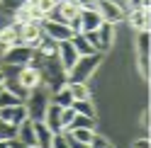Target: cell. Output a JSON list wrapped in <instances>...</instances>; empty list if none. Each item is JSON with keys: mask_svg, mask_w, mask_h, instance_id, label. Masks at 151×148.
I'll return each mask as SVG.
<instances>
[{"mask_svg": "<svg viewBox=\"0 0 151 148\" xmlns=\"http://www.w3.org/2000/svg\"><path fill=\"white\" fill-rule=\"evenodd\" d=\"M39 73H42V83L49 85V92L61 90L66 83H68V78H66V68L59 63V58H56V56L44 58L42 66H39Z\"/></svg>", "mask_w": 151, "mask_h": 148, "instance_id": "6da1fadb", "label": "cell"}, {"mask_svg": "<svg viewBox=\"0 0 151 148\" xmlns=\"http://www.w3.org/2000/svg\"><path fill=\"white\" fill-rule=\"evenodd\" d=\"M46 107H49V90L44 85L39 88H32L24 97V109H27V117L32 122H44V114H46Z\"/></svg>", "mask_w": 151, "mask_h": 148, "instance_id": "7a4b0ae2", "label": "cell"}, {"mask_svg": "<svg viewBox=\"0 0 151 148\" xmlns=\"http://www.w3.org/2000/svg\"><path fill=\"white\" fill-rule=\"evenodd\" d=\"M100 53H90V56H78V61L66 70V78L68 83H88V78L98 70L100 66Z\"/></svg>", "mask_w": 151, "mask_h": 148, "instance_id": "3957f363", "label": "cell"}, {"mask_svg": "<svg viewBox=\"0 0 151 148\" xmlns=\"http://www.w3.org/2000/svg\"><path fill=\"white\" fill-rule=\"evenodd\" d=\"M32 56H34V49L32 46H27V44H15V46H10L5 53H3V58H5V63H10V66H27V63L32 61Z\"/></svg>", "mask_w": 151, "mask_h": 148, "instance_id": "277c9868", "label": "cell"}, {"mask_svg": "<svg viewBox=\"0 0 151 148\" xmlns=\"http://www.w3.org/2000/svg\"><path fill=\"white\" fill-rule=\"evenodd\" d=\"M95 10L100 12V17H102V22H110V24H117V22H122L124 20V10L117 5V3H112V0H98L95 3Z\"/></svg>", "mask_w": 151, "mask_h": 148, "instance_id": "5b68a950", "label": "cell"}, {"mask_svg": "<svg viewBox=\"0 0 151 148\" xmlns=\"http://www.w3.org/2000/svg\"><path fill=\"white\" fill-rule=\"evenodd\" d=\"M39 24H42V32H44L46 36H51L54 41H66V39H71V36H73V32L68 29V24H61V22L46 20V17H44Z\"/></svg>", "mask_w": 151, "mask_h": 148, "instance_id": "8992f818", "label": "cell"}, {"mask_svg": "<svg viewBox=\"0 0 151 148\" xmlns=\"http://www.w3.org/2000/svg\"><path fill=\"white\" fill-rule=\"evenodd\" d=\"M56 58H59V63L68 70L76 61H78V51L73 49V44L71 39H66V41H59V51H56Z\"/></svg>", "mask_w": 151, "mask_h": 148, "instance_id": "52a82bcc", "label": "cell"}, {"mask_svg": "<svg viewBox=\"0 0 151 148\" xmlns=\"http://www.w3.org/2000/svg\"><path fill=\"white\" fill-rule=\"evenodd\" d=\"M0 119L10 126H20L24 119H27V109L24 105H15V107H3L0 109Z\"/></svg>", "mask_w": 151, "mask_h": 148, "instance_id": "ba28073f", "label": "cell"}, {"mask_svg": "<svg viewBox=\"0 0 151 148\" xmlns=\"http://www.w3.org/2000/svg\"><path fill=\"white\" fill-rule=\"evenodd\" d=\"M17 80H20L27 90L44 85V83H42V73H39V68H34V66H22L20 75H17Z\"/></svg>", "mask_w": 151, "mask_h": 148, "instance_id": "9c48e42d", "label": "cell"}, {"mask_svg": "<svg viewBox=\"0 0 151 148\" xmlns=\"http://www.w3.org/2000/svg\"><path fill=\"white\" fill-rule=\"evenodd\" d=\"M44 124L49 126L54 134L63 131V124H61V107H59V105L49 102V107H46V114H44Z\"/></svg>", "mask_w": 151, "mask_h": 148, "instance_id": "30bf717a", "label": "cell"}, {"mask_svg": "<svg viewBox=\"0 0 151 148\" xmlns=\"http://www.w3.org/2000/svg\"><path fill=\"white\" fill-rule=\"evenodd\" d=\"M102 22L100 12L95 7H90V10H81V32H95Z\"/></svg>", "mask_w": 151, "mask_h": 148, "instance_id": "8fae6325", "label": "cell"}, {"mask_svg": "<svg viewBox=\"0 0 151 148\" xmlns=\"http://www.w3.org/2000/svg\"><path fill=\"white\" fill-rule=\"evenodd\" d=\"M98 41H100V51H107L112 41H115V24H110V22H100L98 27Z\"/></svg>", "mask_w": 151, "mask_h": 148, "instance_id": "7c38bea8", "label": "cell"}, {"mask_svg": "<svg viewBox=\"0 0 151 148\" xmlns=\"http://www.w3.org/2000/svg\"><path fill=\"white\" fill-rule=\"evenodd\" d=\"M15 138H20L22 143H27V146H34V148H37V136H34V122H32L29 117H27V119H24V122H22L20 126H17V136H15Z\"/></svg>", "mask_w": 151, "mask_h": 148, "instance_id": "4fadbf2b", "label": "cell"}, {"mask_svg": "<svg viewBox=\"0 0 151 148\" xmlns=\"http://www.w3.org/2000/svg\"><path fill=\"white\" fill-rule=\"evenodd\" d=\"M34 136H37V148H51L54 131L44 122H34Z\"/></svg>", "mask_w": 151, "mask_h": 148, "instance_id": "5bb4252c", "label": "cell"}, {"mask_svg": "<svg viewBox=\"0 0 151 148\" xmlns=\"http://www.w3.org/2000/svg\"><path fill=\"white\" fill-rule=\"evenodd\" d=\"M129 24L134 27L137 32L149 29V10H144V7H132V12H129Z\"/></svg>", "mask_w": 151, "mask_h": 148, "instance_id": "9a60e30c", "label": "cell"}, {"mask_svg": "<svg viewBox=\"0 0 151 148\" xmlns=\"http://www.w3.org/2000/svg\"><path fill=\"white\" fill-rule=\"evenodd\" d=\"M71 44H73V49L78 51V56H90V53H98V51L90 46V41L86 39V34H81V32L71 36Z\"/></svg>", "mask_w": 151, "mask_h": 148, "instance_id": "2e32d148", "label": "cell"}, {"mask_svg": "<svg viewBox=\"0 0 151 148\" xmlns=\"http://www.w3.org/2000/svg\"><path fill=\"white\" fill-rule=\"evenodd\" d=\"M34 51H39L44 58H49V56H56V51H59V41H54L51 36H42V41H39V46H37Z\"/></svg>", "mask_w": 151, "mask_h": 148, "instance_id": "e0dca14e", "label": "cell"}, {"mask_svg": "<svg viewBox=\"0 0 151 148\" xmlns=\"http://www.w3.org/2000/svg\"><path fill=\"white\" fill-rule=\"evenodd\" d=\"M51 102H54V105H59V107H71V105H73V95H71L68 85H63L61 90L51 92Z\"/></svg>", "mask_w": 151, "mask_h": 148, "instance_id": "ac0fdd59", "label": "cell"}, {"mask_svg": "<svg viewBox=\"0 0 151 148\" xmlns=\"http://www.w3.org/2000/svg\"><path fill=\"white\" fill-rule=\"evenodd\" d=\"M71 107H73L76 114H83V117H93V119H95V107H93L90 97H88V100H73Z\"/></svg>", "mask_w": 151, "mask_h": 148, "instance_id": "d6986e66", "label": "cell"}, {"mask_svg": "<svg viewBox=\"0 0 151 148\" xmlns=\"http://www.w3.org/2000/svg\"><path fill=\"white\" fill-rule=\"evenodd\" d=\"M71 129H93V131H95V119H93V117H83V114H76L73 122L66 126L63 131H71Z\"/></svg>", "mask_w": 151, "mask_h": 148, "instance_id": "ffe728a7", "label": "cell"}, {"mask_svg": "<svg viewBox=\"0 0 151 148\" xmlns=\"http://www.w3.org/2000/svg\"><path fill=\"white\" fill-rule=\"evenodd\" d=\"M3 88H5L7 92H12V95H17V97H22V100L27 97V92H29V90H27V88H24V85H22V83L17 80V78H15V80H7V78H5V83H3Z\"/></svg>", "mask_w": 151, "mask_h": 148, "instance_id": "44dd1931", "label": "cell"}, {"mask_svg": "<svg viewBox=\"0 0 151 148\" xmlns=\"http://www.w3.org/2000/svg\"><path fill=\"white\" fill-rule=\"evenodd\" d=\"M15 105H24V100L12 95V92H7L3 88V90H0V109H3V107H15Z\"/></svg>", "mask_w": 151, "mask_h": 148, "instance_id": "7402d4cb", "label": "cell"}, {"mask_svg": "<svg viewBox=\"0 0 151 148\" xmlns=\"http://www.w3.org/2000/svg\"><path fill=\"white\" fill-rule=\"evenodd\" d=\"M73 100H88V83H66Z\"/></svg>", "mask_w": 151, "mask_h": 148, "instance_id": "603a6c76", "label": "cell"}, {"mask_svg": "<svg viewBox=\"0 0 151 148\" xmlns=\"http://www.w3.org/2000/svg\"><path fill=\"white\" fill-rule=\"evenodd\" d=\"M68 134L76 138V141H81V143H90V138H93L95 131H93V129H71Z\"/></svg>", "mask_w": 151, "mask_h": 148, "instance_id": "cb8c5ba5", "label": "cell"}, {"mask_svg": "<svg viewBox=\"0 0 151 148\" xmlns=\"http://www.w3.org/2000/svg\"><path fill=\"white\" fill-rule=\"evenodd\" d=\"M149 29H144V32H139V36H137V49H139V53H149Z\"/></svg>", "mask_w": 151, "mask_h": 148, "instance_id": "d4e9b609", "label": "cell"}, {"mask_svg": "<svg viewBox=\"0 0 151 148\" xmlns=\"http://www.w3.org/2000/svg\"><path fill=\"white\" fill-rule=\"evenodd\" d=\"M17 136V126H10L0 119V138H15Z\"/></svg>", "mask_w": 151, "mask_h": 148, "instance_id": "484cf974", "label": "cell"}, {"mask_svg": "<svg viewBox=\"0 0 151 148\" xmlns=\"http://www.w3.org/2000/svg\"><path fill=\"white\" fill-rule=\"evenodd\" d=\"M27 0H0V7H3V12H15L20 5H24Z\"/></svg>", "mask_w": 151, "mask_h": 148, "instance_id": "4316f807", "label": "cell"}, {"mask_svg": "<svg viewBox=\"0 0 151 148\" xmlns=\"http://www.w3.org/2000/svg\"><path fill=\"white\" fill-rule=\"evenodd\" d=\"M139 73H141V78H146L149 80V53H139Z\"/></svg>", "mask_w": 151, "mask_h": 148, "instance_id": "83f0119b", "label": "cell"}, {"mask_svg": "<svg viewBox=\"0 0 151 148\" xmlns=\"http://www.w3.org/2000/svg\"><path fill=\"white\" fill-rule=\"evenodd\" d=\"M51 148H68V141H66V131L54 134V138H51Z\"/></svg>", "mask_w": 151, "mask_h": 148, "instance_id": "f1b7e54d", "label": "cell"}, {"mask_svg": "<svg viewBox=\"0 0 151 148\" xmlns=\"http://www.w3.org/2000/svg\"><path fill=\"white\" fill-rule=\"evenodd\" d=\"M73 117H76L73 107H61V124H63V129H66V126H68V124L73 122Z\"/></svg>", "mask_w": 151, "mask_h": 148, "instance_id": "f546056e", "label": "cell"}, {"mask_svg": "<svg viewBox=\"0 0 151 148\" xmlns=\"http://www.w3.org/2000/svg\"><path fill=\"white\" fill-rule=\"evenodd\" d=\"M88 148H110V143H107V141H105L102 136H95V134H93V138H90Z\"/></svg>", "mask_w": 151, "mask_h": 148, "instance_id": "4dcf8cb0", "label": "cell"}, {"mask_svg": "<svg viewBox=\"0 0 151 148\" xmlns=\"http://www.w3.org/2000/svg\"><path fill=\"white\" fill-rule=\"evenodd\" d=\"M66 141H68V148H88V143H81V141H76V138L66 131Z\"/></svg>", "mask_w": 151, "mask_h": 148, "instance_id": "1f68e13d", "label": "cell"}, {"mask_svg": "<svg viewBox=\"0 0 151 148\" xmlns=\"http://www.w3.org/2000/svg\"><path fill=\"white\" fill-rule=\"evenodd\" d=\"M7 148H34V146H27V143H22L20 138H7Z\"/></svg>", "mask_w": 151, "mask_h": 148, "instance_id": "d6a6232c", "label": "cell"}, {"mask_svg": "<svg viewBox=\"0 0 151 148\" xmlns=\"http://www.w3.org/2000/svg\"><path fill=\"white\" fill-rule=\"evenodd\" d=\"M132 148H151V146H149V138H139V141H134Z\"/></svg>", "mask_w": 151, "mask_h": 148, "instance_id": "836d02e7", "label": "cell"}, {"mask_svg": "<svg viewBox=\"0 0 151 148\" xmlns=\"http://www.w3.org/2000/svg\"><path fill=\"white\" fill-rule=\"evenodd\" d=\"M141 124H144V126H149V107H146V112L141 114Z\"/></svg>", "mask_w": 151, "mask_h": 148, "instance_id": "e575fe53", "label": "cell"}, {"mask_svg": "<svg viewBox=\"0 0 151 148\" xmlns=\"http://www.w3.org/2000/svg\"><path fill=\"white\" fill-rule=\"evenodd\" d=\"M129 7H141V0H127Z\"/></svg>", "mask_w": 151, "mask_h": 148, "instance_id": "d590c367", "label": "cell"}, {"mask_svg": "<svg viewBox=\"0 0 151 148\" xmlns=\"http://www.w3.org/2000/svg\"><path fill=\"white\" fill-rule=\"evenodd\" d=\"M7 49H10V46H7V44H3V41H0V56H3V53H5Z\"/></svg>", "mask_w": 151, "mask_h": 148, "instance_id": "8d00e7d4", "label": "cell"}, {"mask_svg": "<svg viewBox=\"0 0 151 148\" xmlns=\"http://www.w3.org/2000/svg\"><path fill=\"white\" fill-rule=\"evenodd\" d=\"M149 5H151V0H141V7L144 10H149Z\"/></svg>", "mask_w": 151, "mask_h": 148, "instance_id": "74e56055", "label": "cell"}, {"mask_svg": "<svg viewBox=\"0 0 151 148\" xmlns=\"http://www.w3.org/2000/svg\"><path fill=\"white\" fill-rule=\"evenodd\" d=\"M3 83H5V73L0 70V85H3Z\"/></svg>", "mask_w": 151, "mask_h": 148, "instance_id": "f35d334b", "label": "cell"}, {"mask_svg": "<svg viewBox=\"0 0 151 148\" xmlns=\"http://www.w3.org/2000/svg\"><path fill=\"white\" fill-rule=\"evenodd\" d=\"M54 3H61V0H54Z\"/></svg>", "mask_w": 151, "mask_h": 148, "instance_id": "ab89813d", "label": "cell"}, {"mask_svg": "<svg viewBox=\"0 0 151 148\" xmlns=\"http://www.w3.org/2000/svg\"><path fill=\"white\" fill-rule=\"evenodd\" d=\"M0 90H3V85H0Z\"/></svg>", "mask_w": 151, "mask_h": 148, "instance_id": "60d3db41", "label": "cell"}, {"mask_svg": "<svg viewBox=\"0 0 151 148\" xmlns=\"http://www.w3.org/2000/svg\"><path fill=\"white\" fill-rule=\"evenodd\" d=\"M110 148H112V146H110Z\"/></svg>", "mask_w": 151, "mask_h": 148, "instance_id": "b9f144b4", "label": "cell"}]
</instances>
